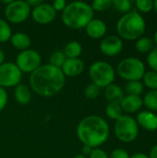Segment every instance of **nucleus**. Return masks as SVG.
Returning <instances> with one entry per match:
<instances>
[{
    "mask_svg": "<svg viewBox=\"0 0 157 158\" xmlns=\"http://www.w3.org/2000/svg\"><path fill=\"white\" fill-rule=\"evenodd\" d=\"M66 77L61 69L50 64L41 65L29 78L31 89L40 96L52 97L64 87Z\"/></svg>",
    "mask_w": 157,
    "mask_h": 158,
    "instance_id": "nucleus-1",
    "label": "nucleus"
},
{
    "mask_svg": "<svg viewBox=\"0 0 157 158\" xmlns=\"http://www.w3.org/2000/svg\"><path fill=\"white\" fill-rule=\"evenodd\" d=\"M76 133L83 145L93 149L99 148L108 140L110 128L104 118L97 115H90L79 122Z\"/></svg>",
    "mask_w": 157,
    "mask_h": 158,
    "instance_id": "nucleus-2",
    "label": "nucleus"
},
{
    "mask_svg": "<svg viewBox=\"0 0 157 158\" xmlns=\"http://www.w3.org/2000/svg\"><path fill=\"white\" fill-rule=\"evenodd\" d=\"M93 12L90 4L83 1H73L68 3L61 12V19L68 28L81 30L93 19Z\"/></svg>",
    "mask_w": 157,
    "mask_h": 158,
    "instance_id": "nucleus-3",
    "label": "nucleus"
},
{
    "mask_svg": "<svg viewBox=\"0 0 157 158\" xmlns=\"http://www.w3.org/2000/svg\"><path fill=\"white\" fill-rule=\"evenodd\" d=\"M118 36L127 41H137L146 31V22L143 17L136 10L124 14L117 22Z\"/></svg>",
    "mask_w": 157,
    "mask_h": 158,
    "instance_id": "nucleus-4",
    "label": "nucleus"
},
{
    "mask_svg": "<svg viewBox=\"0 0 157 158\" xmlns=\"http://www.w3.org/2000/svg\"><path fill=\"white\" fill-rule=\"evenodd\" d=\"M145 72L144 63L135 56H130L122 59L117 67V73L118 76L127 81H141Z\"/></svg>",
    "mask_w": 157,
    "mask_h": 158,
    "instance_id": "nucleus-5",
    "label": "nucleus"
},
{
    "mask_svg": "<svg viewBox=\"0 0 157 158\" xmlns=\"http://www.w3.org/2000/svg\"><path fill=\"white\" fill-rule=\"evenodd\" d=\"M89 76L93 83L100 88H105L115 81L116 70L108 62L95 61L90 66Z\"/></svg>",
    "mask_w": 157,
    "mask_h": 158,
    "instance_id": "nucleus-6",
    "label": "nucleus"
},
{
    "mask_svg": "<svg viewBox=\"0 0 157 158\" xmlns=\"http://www.w3.org/2000/svg\"><path fill=\"white\" fill-rule=\"evenodd\" d=\"M114 131L116 137L124 143L134 142L139 135V126L134 118L129 115H123L115 121Z\"/></svg>",
    "mask_w": 157,
    "mask_h": 158,
    "instance_id": "nucleus-7",
    "label": "nucleus"
},
{
    "mask_svg": "<svg viewBox=\"0 0 157 158\" xmlns=\"http://www.w3.org/2000/svg\"><path fill=\"white\" fill-rule=\"evenodd\" d=\"M31 8L26 1L23 0H12L7 6H6L4 14L6 20L8 23L20 24L28 19L31 16Z\"/></svg>",
    "mask_w": 157,
    "mask_h": 158,
    "instance_id": "nucleus-8",
    "label": "nucleus"
},
{
    "mask_svg": "<svg viewBox=\"0 0 157 158\" xmlns=\"http://www.w3.org/2000/svg\"><path fill=\"white\" fill-rule=\"evenodd\" d=\"M15 64L22 73L31 74L42 65V57L36 50L29 48L18 54Z\"/></svg>",
    "mask_w": 157,
    "mask_h": 158,
    "instance_id": "nucleus-9",
    "label": "nucleus"
},
{
    "mask_svg": "<svg viewBox=\"0 0 157 158\" xmlns=\"http://www.w3.org/2000/svg\"><path fill=\"white\" fill-rule=\"evenodd\" d=\"M22 72L13 62H4L0 65V87L12 88L21 83Z\"/></svg>",
    "mask_w": 157,
    "mask_h": 158,
    "instance_id": "nucleus-10",
    "label": "nucleus"
},
{
    "mask_svg": "<svg viewBox=\"0 0 157 158\" xmlns=\"http://www.w3.org/2000/svg\"><path fill=\"white\" fill-rule=\"evenodd\" d=\"M31 16L36 23L41 25H47L55 20L56 12L51 4L43 2L39 6L31 8Z\"/></svg>",
    "mask_w": 157,
    "mask_h": 158,
    "instance_id": "nucleus-11",
    "label": "nucleus"
},
{
    "mask_svg": "<svg viewBox=\"0 0 157 158\" xmlns=\"http://www.w3.org/2000/svg\"><path fill=\"white\" fill-rule=\"evenodd\" d=\"M100 51L106 56H116L123 49V41L118 35H106L102 38L99 45Z\"/></svg>",
    "mask_w": 157,
    "mask_h": 158,
    "instance_id": "nucleus-12",
    "label": "nucleus"
},
{
    "mask_svg": "<svg viewBox=\"0 0 157 158\" xmlns=\"http://www.w3.org/2000/svg\"><path fill=\"white\" fill-rule=\"evenodd\" d=\"M61 70L65 77H78L84 70V63L79 58H67L65 63L63 64Z\"/></svg>",
    "mask_w": 157,
    "mask_h": 158,
    "instance_id": "nucleus-13",
    "label": "nucleus"
},
{
    "mask_svg": "<svg viewBox=\"0 0 157 158\" xmlns=\"http://www.w3.org/2000/svg\"><path fill=\"white\" fill-rule=\"evenodd\" d=\"M86 34L92 39H102L105 36L107 27L104 20L100 19H93L84 28Z\"/></svg>",
    "mask_w": 157,
    "mask_h": 158,
    "instance_id": "nucleus-14",
    "label": "nucleus"
},
{
    "mask_svg": "<svg viewBox=\"0 0 157 158\" xmlns=\"http://www.w3.org/2000/svg\"><path fill=\"white\" fill-rule=\"evenodd\" d=\"M138 126L148 131H155L157 130V115L154 112L143 110L138 113L135 118Z\"/></svg>",
    "mask_w": 157,
    "mask_h": 158,
    "instance_id": "nucleus-15",
    "label": "nucleus"
},
{
    "mask_svg": "<svg viewBox=\"0 0 157 158\" xmlns=\"http://www.w3.org/2000/svg\"><path fill=\"white\" fill-rule=\"evenodd\" d=\"M119 104L121 106L123 112H126L129 114L138 112L139 110H141V108L143 106V98L141 96L129 95V94L125 95Z\"/></svg>",
    "mask_w": 157,
    "mask_h": 158,
    "instance_id": "nucleus-16",
    "label": "nucleus"
},
{
    "mask_svg": "<svg viewBox=\"0 0 157 158\" xmlns=\"http://www.w3.org/2000/svg\"><path fill=\"white\" fill-rule=\"evenodd\" d=\"M9 41L11 44L13 45V47L19 51H24V50L29 49L31 44V37L27 33L21 32V31L12 33Z\"/></svg>",
    "mask_w": 157,
    "mask_h": 158,
    "instance_id": "nucleus-17",
    "label": "nucleus"
},
{
    "mask_svg": "<svg viewBox=\"0 0 157 158\" xmlns=\"http://www.w3.org/2000/svg\"><path fill=\"white\" fill-rule=\"evenodd\" d=\"M14 98L19 105H28L31 100V88L26 84L19 83L14 88Z\"/></svg>",
    "mask_w": 157,
    "mask_h": 158,
    "instance_id": "nucleus-18",
    "label": "nucleus"
},
{
    "mask_svg": "<svg viewBox=\"0 0 157 158\" xmlns=\"http://www.w3.org/2000/svg\"><path fill=\"white\" fill-rule=\"evenodd\" d=\"M105 96L109 103H120L125 95L120 86L112 83L105 88Z\"/></svg>",
    "mask_w": 157,
    "mask_h": 158,
    "instance_id": "nucleus-19",
    "label": "nucleus"
},
{
    "mask_svg": "<svg viewBox=\"0 0 157 158\" xmlns=\"http://www.w3.org/2000/svg\"><path fill=\"white\" fill-rule=\"evenodd\" d=\"M63 53L67 58H79L82 53V45L78 41H70L65 45Z\"/></svg>",
    "mask_w": 157,
    "mask_h": 158,
    "instance_id": "nucleus-20",
    "label": "nucleus"
},
{
    "mask_svg": "<svg viewBox=\"0 0 157 158\" xmlns=\"http://www.w3.org/2000/svg\"><path fill=\"white\" fill-rule=\"evenodd\" d=\"M155 48L154 41L150 37L143 36L135 43V49L141 54H149Z\"/></svg>",
    "mask_w": 157,
    "mask_h": 158,
    "instance_id": "nucleus-21",
    "label": "nucleus"
},
{
    "mask_svg": "<svg viewBox=\"0 0 157 158\" xmlns=\"http://www.w3.org/2000/svg\"><path fill=\"white\" fill-rule=\"evenodd\" d=\"M105 115L112 120H118L124 114L119 103H108L105 106Z\"/></svg>",
    "mask_w": 157,
    "mask_h": 158,
    "instance_id": "nucleus-22",
    "label": "nucleus"
},
{
    "mask_svg": "<svg viewBox=\"0 0 157 158\" xmlns=\"http://www.w3.org/2000/svg\"><path fill=\"white\" fill-rule=\"evenodd\" d=\"M143 102V106L147 108L148 111L154 113L157 112V90H151L146 93Z\"/></svg>",
    "mask_w": 157,
    "mask_h": 158,
    "instance_id": "nucleus-23",
    "label": "nucleus"
},
{
    "mask_svg": "<svg viewBox=\"0 0 157 158\" xmlns=\"http://www.w3.org/2000/svg\"><path fill=\"white\" fill-rule=\"evenodd\" d=\"M144 85L141 81H128L125 85V91L129 95H136L141 96L143 93Z\"/></svg>",
    "mask_w": 157,
    "mask_h": 158,
    "instance_id": "nucleus-24",
    "label": "nucleus"
},
{
    "mask_svg": "<svg viewBox=\"0 0 157 158\" xmlns=\"http://www.w3.org/2000/svg\"><path fill=\"white\" fill-rule=\"evenodd\" d=\"M12 35V31L9 23L0 18V43H6L10 40Z\"/></svg>",
    "mask_w": 157,
    "mask_h": 158,
    "instance_id": "nucleus-25",
    "label": "nucleus"
},
{
    "mask_svg": "<svg viewBox=\"0 0 157 158\" xmlns=\"http://www.w3.org/2000/svg\"><path fill=\"white\" fill-rule=\"evenodd\" d=\"M143 85L151 90H157V73L155 71H146L143 79Z\"/></svg>",
    "mask_w": 157,
    "mask_h": 158,
    "instance_id": "nucleus-26",
    "label": "nucleus"
},
{
    "mask_svg": "<svg viewBox=\"0 0 157 158\" xmlns=\"http://www.w3.org/2000/svg\"><path fill=\"white\" fill-rule=\"evenodd\" d=\"M66 59H67V57L64 55L63 51H56L50 56L49 64L57 69H61L63 64L65 63Z\"/></svg>",
    "mask_w": 157,
    "mask_h": 158,
    "instance_id": "nucleus-27",
    "label": "nucleus"
},
{
    "mask_svg": "<svg viewBox=\"0 0 157 158\" xmlns=\"http://www.w3.org/2000/svg\"><path fill=\"white\" fill-rule=\"evenodd\" d=\"M100 91H101L100 87H98L94 83L91 82L84 89V96L89 100H94L99 96Z\"/></svg>",
    "mask_w": 157,
    "mask_h": 158,
    "instance_id": "nucleus-28",
    "label": "nucleus"
},
{
    "mask_svg": "<svg viewBox=\"0 0 157 158\" xmlns=\"http://www.w3.org/2000/svg\"><path fill=\"white\" fill-rule=\"evenodd\" d=\"M112 6L121 13H128L131 11L132 4L130 0H112Z\"/></svg>",
    "mask_w": 157,
    "mask_h": 158,
    "instance_id": "nucleus-29",
    "label": "nucleus"
},
{
    "mask_svg": "<svg viewBox=\"0 0 157 158\" xmlns=\"http://www.w3.org/2000/svg\"><path fill=\"white\" fill-rule=\"evenodd\" d=\"M91 6L93 11L102 12L109 9L112 6V0H94Z\"/></svg>",
    "mask_w": 157,
    "mask_h": 158,
    "instance_id": "nucleus-30",
    "label": "nucleus"
},
{
    "mask_svg": "<svg viewBox=\"0 0 157 158\" xmlns=\"http://www.w3.org/2000/svg\"><path fill=\"white\" fill-rule=\"evenodd\" d=\"M153 4L154 1L152 0H137L135 2L137 9L143 13H148L153 10Z\"/></svg>",
    "mask_w": 157,
    "mask_h": 158,
    "instance_id": "nucleus-31",
    "label": "nucleus"
},
{
    "mask_svg": "<svg viewBox=\"0 0 157 158\" xmlns=\"http://www.w3.org/2000/svg\"><path fill=\"white\" fill-rule=\"evenodd\" d=\"M147 64L151 68L152 71L157 73V48H154L148 55H147Z\"/></svg>",
    "mask_w": 157,
    "mask_h": 158,
    "instance_id": "nucleus-32",
    "label": "nucleus"
},
{
    "mask_svg": "<svg viewBox=\"0 0 157 158\" xmlns=\"http://www.w3.org/2000/svg\"><path fill=\"white\" fill-rule=\"evenodd\" d=\"M130 156L129 155V153L121 148H116L114 149L110 155H109V158H130Z\"/></svg>",
    "mask_w": 157,
    "mask_h": 158,
    "instance_id": "nucleus-33",
    "label": "nucleus"
},
{
    "mask_svg": "<svg viewBox=\"0 0 157 158\" xmlns=\"http://www.w3.org/2000/svg\"><path fill=\"white\" fill-rule=\"evenodd\" d=\"M88 158H109V156L101 148H93Z\"/></svg>",
    "mask_w": 157,
    "mask_h": 158,
    "instance_id": "nucleus-34",
    "label": "nucleus"
},
{
    "mask_svg": "<svg viewBox=\"0 0 157 158\" xmlns=\"http://www.w3.org/2000/svg\"><path fill=\"white\" fill-rule=\"evenodd\" d=\"M8 102V94L6 89L0 87V112L6 107Z\"/></svg>",
    "mask_w": 157,
    "mask_h": 158,
    "instance_id": "nucleus-35",
    "label": "nucleus"
},
{
    "mask_svg": "<svg viewBox=\"0 0 157 158\" xmlns=\"http://www.w3.org/2000/svg\"><path fill=\"white\" fill-rule=\"evenodd\" d=\"M67 4L68 3L65 0H55L51 5L56 12H62L64 8L66 7Z\"/></svg>",
    "mask_w": 157,
    "mask_h": 158,
    "instance_id": "nucleus-36",
    "label": "nucleus"
},
{
    "mask_svg": "<svg viewBox=\"0 0 157 158\" xmlns=\"http://www.w3.org/2000/svg\"><path fill=\"white\" fill-rule=\"evenodd\" d=\"M26 2H27V3H28V5L31 6V8H33V7H35V6H39L41 3H43V1H42V0H27Z\"/></svg>",
    "mask_w": 157,
    "mask_h": 158,
    "instance_id": "nucleus-37",
    "label": "nucleus"
},
{
    "mask_svg": "<svg viewBox=\"0 0 157 158\" xmlns=\"http://www.w3.org/2000/svg\"><path fill=\"white\" fill-rule=\"evenodd\" d=\"M149 158H157V144L154 145L152 149L150 150V153L148 155Z\"/></svg>",
    "mask_w": 157,
    "mask_h": 158,
    "instance_id": "nucleus-38",
    "label": "nucleus"
},
{
    "mask_svg": "<svg viewBox=\"0 0 157 158\" xmlns=\"http://www.w3.org/2000/svg\"><path fill=\"white\" fill-rule=\"evenodd\" d=\"M92 150H93V148H91V147H89V146H86V145H83L81 155H82V156H86V157H88V156H89V155L91 154Z\"/></svg>",
    "mask_w": 157,
    "mask_h": 158,
    "instance_id": "nucleus-39",
    "label": "nucleus"
},
{
    "mask_svg": "<svg viewBox=\"0 0 157 158\" xmlns=\"http://www.w3.org/2000/svg\"><path fill=\"white\" fill-rule=\"evenodd\" d=\"M130 158H149L147 155L143 154V153H136L132 156H130Z\"/></svg>",
    "mask_w": 157,
    "mask_h": 158,
    "instance_id": "nucleus-40",
    "label": "nucleus"
},
{
    "mask_svg": "<svg viewBox=\"0 0 157 158\" xmlns=\"http://www.w3.org/2000/svg\"><path fill=\"white\" fill-rule=\"evenodd\" d=\"M5 62V53L3 51V49L0 47V65L3 64Z\"/></svg>",
    "mask_w": 157,
    "mask_h": 158,
    "instance_id": "nucleus-41",
    "label": "nucleus"
},
{
    "mask_svg": "<svg viewBox=\"0 0 157 158\" xmlns=\"http://www.w3.org/2000/svg\"><path fill=\"white\" fill-rule=\"evenodd\" d=\"M153 9L155 10V12L157 14V0L154 1V4H153Z\"/></svg>",
    "mask_w": 157,
    "mask_h": 158,
    "instance_id": "nucleus-42",
    "label": "nucleus"
},
{
    "mask_svg": "<svg viewBox=\"0 0 157 158\" xmlns=\"http://www.w3.org/2000/svg\"><path fill=\"white\" fill-rule=\"evenodd\" d=\"M154 44L156 45V48H157V30H156V31L155 32V35H154Z\"/></svg>",
    "mask_w": 157,
    "mask_h": 158,
    "instance_id": "nucleus-43",
    "label": "nucleus"
},
{
    "mask_svg": "<svg viewBox=\"0 0 157 158\" xmlns=\"http://www.w3.org/2000/svg\"><path fill=\"white\" fill-rule=\"evenodd\" d=\"M11 1H12V0H2V1H1V3H2V4H6V5L7 6Z\"/></svg>",
    "mask_w": 157,
    "mask_h": 158,
    "instance_id": "nucleus-44",
    "label": "nucleus"
},
{
    "mask_svg": "<svg viewBox=\"0 0 157 158\" xmlns=\"http://www.w3.org/2000/svg\"><path fill=\"white\" fill-rule=\"evenodd\" d=\"M73 158H88V157H86V156H82L81 154H79V155H76V156H75Z\"/></svg>",
    "mask_w": 157,
    "mask_h": 158,
    "instance_id": "nucleus-45",
    "label": "nucleus"
}]
</instances>
